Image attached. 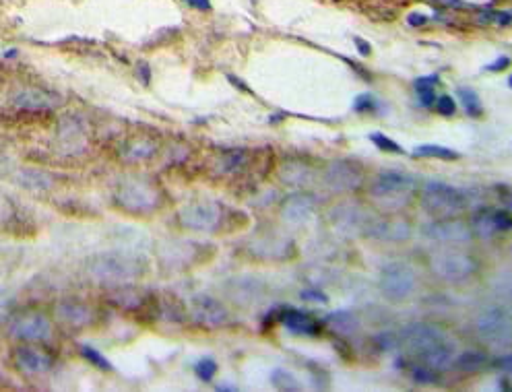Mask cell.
I'll return each instance as SVG.
<instances>
[{
    "label": "cell",
    "mask_w": 512,
    "mask_h": 392,
    "mask_svg": "<svg viewBox=\"0 0 512 392\" xmlns=\"http://www.w3.org/2000/svg\"><path fill=\"white\" fill-rule=\"evenodd\" d=\"M85 273L95 283L110 287H126L145 277L147 260L137 252L108 250L91 256L85 263Z\"/></svg>",
    "instance_id": "cell-1"
},
{
    "label": "cell",
    "mask_w": 512,
    "mask_h": 392,
    "mask_svg": "<svg viewBox=\"0 0 512 392\" xmlns=\"http://www.w3.org/2000/svg\"><path fill=\"white\" fill-rule=\"evenodd\" d=\"M114 203L131 215H151L164 203V192L143 176L124 178L114 192Z\"/></svg>",
    "instance_id": "cell-2"
},
{
    "label": "cell",
    "mask_w": 512,
    "mask_h": 392,
    "mask_svg": "<svg viewBox=\"0 0 512 392\" xmlns=\"http://www.w3.org/2000/svg\"><path fill=\"white\" fill-rule=\"evenodd\" d=\"M420 203L422 209L432 217V219H448V217H461L467 207L469 199L467 194L446 182H426L420 190Z\"/></svg>",
    "instance_id": "cell-3"
},
{
    "label": "cell",
    "mask_w": 512,
    "mask_h": 392,
    "mask_svg": "<svg viewBox=\"0 0 512 392\" xmlns=\"http://www.w3.org/2000/svg\"><path fill=\"white\" fill-rule=\"evenodd\" d=\"M418 192V178L405 172H382L370 184V196L387 211H397Z\"/></svg>",
    "instance_id": "cell-4"
},
{
    "label": "cell",
    "mask_w": 512,
    "mask_h": 392,
    "mask_svg": "<svg viewBox=\"0 0 512 392\" xmlns=\"http://www.w3.org/2000/svg\"><path fill=\"white\" fill-rule=\"evenodd\" d=\"M228 219V211L217 201H192L178 213V221L188 232L215 234Z\"/></svg>",
    "instance_id": "cell-5"
},
{
    "label": "cell",
    "mask_w": 512,
    "mask_h": 392,
    "mask_svg": "<svg viewBox=\"0 0 512 392\" xmlns=\"http://www.w3.org/2000/svg\"><path fill=\"white\" fill-rule=\"evenodd\" d=\"M430 271L448 283H461L479 271L477 258L463 250H442L430 258Z\"/></svg>",
    "instance_id": "cell-6"
},
{
    "label": "cell",
    "mask_w": 512,
    "mask_h": 392,
    "mask_svg": "<svg viewBox=\"0 0 512 392\" xmlns=\"http://www.w3.org/2000/svg\"><path fill=\"white\" fill-rule=\"evenodd\" d=\"M418 287V275L407 263H389L380 269L378 289L387 300L403 302Z\"/></svg>",
    "instance_id": "cell-7"
},
{
    "label": "cell",
    "mask_w": 512,
    "mask_h": 392,
    "mask_svg": "<svg viewBox=\"0 0 512 392\" xmlns=\"http://www.w3.org/2000/svg\"><path fill=\"white\" fill-rule=\"evenodd\" d=\"M475 333L484 343L492 347H508L510 345V316L500 306H492L475 318Z\"/></svg>",
    "instance_id": "cell-8"
},
{
    "label": "cell",
    "mask_w": 512,
    "mask_h": 392,
    "mask_svg": "<svg viewBox=\"0 0 512 392\" xmlns=\"http://www.w3.org/2000/svg\"><path fill=\"white\" fill-rule=\"evenodd\" d=\"M448 339V333L434 322H411L399 333V343L415 357Z\"/></svg>",
    "instance_id": "cell-9"
},
{
    "label": "cell",
    "mask_w": 512,
    "mask_h": 392,
    "mask_svg": "<svg viewBox=\"0 0 512 392\" xmlns=\"http://www.w3.org/2000/svg\"><path fill=\"white\" fill-rule=\"evenodd\" d=\"M411 234H413L411 223L399 215L368 217L362 230V236L378 242H405L411 238Z\"/></svg>",
    "instance_id": "cell-10"
},
{
    "label": "cell",
    "mask_w": 512,
    "mask_h": 392,
    "mask_svg": "<svg viewBox=\"0 0 512 392\" xmlns=\"http://www.w3.org/2000/svg\"><path fill=\"white\" fill-rule=\"evenodd\" d=\"M9 337L25 343H46L52 339V322L40 312H25L11 320Z\"/></svg>",
    "instance_id": "cell-11"
},
{
    "label": "cell",
    "mask_w": 512,
    "mask_h": 392,
    "mask_svg": "<svg viewBox=\"0 0 512 392\" xmlns=\"http://www.w3.org/2000/svg\"><path fill=\"white\" fill-rule=\"evenodd\" d=\"M422 234L438 244H465L473 236L469 223H465L463 217L432 219L422 227Z\"/></svg>",
    "instance_id": "cell-12"
},
{
    "label": "cell",
    "mask_w": 512,
    "mask_h": 392,
    "mask_svg": "<svg viewBox=\"0 0 512 392\" xmlns=\"http://www.w3.org/2000/svg\"><path fill=\"white\" fill-rule=\"evenodd\" d=\"M190 316L203 329H221L230 322V312L213 296H207V293H201V296H195L190 302Z\"/></svg>",
    "instance_id": "cell-13"
},
{
    "label": "cell",
    "mask_w": 512,
    "mask_h": 392,
    "mask_svg": "<svg viewBox=\"0 0 512 392\" xmlns=\"http://www.w3.org/2000/svg\"><path fill=\"white\" fill-rule=\"evenodd\" d=\"M469 227H471L473 236L490 240L498 234H508L512 230V217L506 209L484 207L473 215Z\"/></svg>",
    "instance_id": "cell-14"
},
{
    "label": "cell",
    "mask_w": 512,
    "mask_h": 392,
    "mask_svg": "<svg viewBox=\"0 0 512 392\" xmlns=\"http://www.w3.org/2000/svg\"><path fill=\"white\" fill-rule=\"evenodd\" d=\"M325 184L333 192H354L364 184V172L356 163L337 159L325 170Z\"/></svg>",
    "instance_id": "cell-15"
},
{
    "label": "cell",
    "mask_w": 512,
    "mask_h": 392,
    "mask_svg": "<svg viewBox=\"0 0 512 392\" xmlns=\"http://www.w3.org/2000/svg\"><path fill=\"white\" fill-rule=\"evenodd\" d=\"M316 207H318L316 194L300 190V192L285 196V199L281 201V217H283V221L292 223V225H302V223L310 221V217L316 213Z\"/></svg>",
    "instance_id": "cell-16"
},
{
    "label": "cell",
    "mask_w": 512,
    "mask_h": 392,
    "mask_svg": "<svg viewBox=\"0 0 512 392\" xmlns=\"http://www.w3.org/2000/svg\"><path fill=\"white\" fill-rule=\"evenodd\" d=\"M54 316L62 326H67V329H87V326H91L95 318H98L89 304L73 298L60 300L54 308Z\"/></svg>",
    "instance_id": "cell-17"
},
{
    "label": "cell",
    "mask_w": 512,
    "mask_h": 392,
    "mask_svg": "<svg viewBox=\"0 0 512 392\" xmlns=\"http://www.w3.org/2000/svg\"><path fill=\"white\" fill-rule=\"evenodd\" d=\"M11 104L25 112H50L62 104L56 93H50L40 87H27L13 95Z\"/></svg>",
    "instance_id": "cell-18"
},
{
    "label": "cell",
    "mask_w": 512,
    "mask_h": 392,
    "mask_svg": "<svg viewBox=\"0 0 512 392\" xmlns=\"http://www.w3.org/2000/svg\"><path fill=\"white\" fill-rule=\"evenodd\" d=\"M15 366L27 376H40L54 366V357L40 347L23 345L15 351Z\"/></svg>",
    "instance_id": "cell-19"
},
{
    "label": "cell",
    "mask_w": 512,
    "mask_h": 392,
    "mask_svg": "<svg viewBox=\"0 0 512 392\" xmlns=\"http://www.w3.org/2000/svg\"><path fill=\"white\" fill-rule=\"evenodd\" d=\"M56 139L64 153H81L87 143V126L79 116L62 118L56 130Z\"/></svg>",
    "instance_id": "cell-20"
},
{
    "label": "cell",
    "mask_w": 512,
    "mask_h": 392,
    "mask_svg": "<svg viewBox=\"0 0 512 392\" xmlns=\"http://www.w3.org/2000/svg\"><path fill=\"white\" fill-rule=\"evenodd\" d=\"M279 324L285 331L300 337H316L320 335V331H323V322L316 320L312 314L304 310H294V308H283V312H279Z\"/></svg>",
    "instance_id": "cell-21"
},
{
    "label": "cell",
    "mask_w": 512,
    "mask_h": 392,
    "mask_svg": "<svg viewBox=\"0 0 512 392\" xmlns=\"http://www.w3.org/2000/svg\"><path fill=\"white\" fill-rule=\"evenodd\" d=\"M329 217H331V223L335 230L345 236L347 234H362L364 223L368 219V215L354 205H341Z\"/></svg>",
    "instance_id": "cell-22"
},
{
    "label": "cell",
    "mask_w": 512,
    "mask_h": 392,
    "mask_svg": "<svg viewBox=\"0 0 512 392\" xmlns=\"http://www.w3.org/2000/svg\"><path fill=\"white\" fill-rule=\"evenodd\" d=\"M455 355H457V347H455V343L451 339H448V341H442L440 345L428 349L418 359H420V364H424V366H428V368H432L436 372H442V370L453 366Z\"/></svg>",
    "instance_id": "cell-23"
},
{
    "label": "cell",
    "mask_w": 512,
    "mask_h": 392,
    "mask_svg": "<svg viewBox=\"0 0 512 392\" xmlns=\"http://www.w3.org/2000/svg\"><path fill=\"white\" fill-rule=\"evenodd\" d=\"M279 176H281V180L285 184H290V186H306L312 180L314 172H312L310 166H306L304 161L290 159V161H285L283 166H281Z\"/></svg>",
    "instance_id": "cell-24"
},
{
    "label": "cell",
    "mask_w": 512,
    "mask_h": 392,
    "mask_svg": "<svg viewBox=\"0 0 512 392\" xmlns=\"http://www.w3.org/2000/svg\"><path fill=\"white\" fill-rule=\"evenodd\" d=\"M250 161V151L248 149H228L223 151L217 159V172L221 174H238L244 170Z\"/></svg>",
    "instance_id": "cell-25"
},
{
    "label": "cell",
    "mask_w": 512,
    "mask_h": 392,
    "mask_svg": "<svg viewBox=\"0 0 512 392\" xmlns=\"http://www.w3.org/2000/svg\"><path fill=\"white\" fill-rule=\"evenodd\" d=\"M488 362H490V357H488V353H486V351H479V349H467V351H463V353L455 355V359H453V368H457L459 372H467V374H471V372L484 370V368L488 366Z\"/></svg>",
    "instance_id": "cell-26"
},
{
    "label": "cell",
    "mask_w": 512,
    "mask_h": 392,
    "mask_svg": "<svg viewBox=\"0 0 512 392\" xmlns=\"http://www.w3.org/2000/svg\"><path fill=\"white\" fill-rule=\"evenodd\" d=\"M157 151V145L153 139L149 137H137L133 141H128L122 149V157L131 163H139V161H147L149 157H153Z\"/></svg>",
    "instance_id": "cell-27"
},
{
    "label": "cell",
    "mask_w": 512,
    "mask_h": 392,
    "mask_svg": "<svg viewBox=\"0 0 512 392\" xmlns=\"http://www.w3.org/2000/svg\"><path fill=\"white\" fill-rule=\"evenodd\" d=\"M17 182L19 186L27 188V190H36V192H46L50 188H54V174H48V172H42V170H21L17 174Z\"/></svg>",
    "instance_id": "cell-28"
},
{
    "label": "cell",
    "mask_w": 512,
    "mask_h": 392,
    "mask_svg": "<svg viewBox=\"0 0 512 392\" xmlns=\"http://www.w3.org/2000/svg\"><path fill=\"white\" fill-rule=\"evenodd\" d=\"M440 85V75L432 73V75H424L413 81V91L418 93L420 97V106L422 108H432L436 102V87Z\"/></svg>",
    "instance_id": "cell-29"
},
{
    "label": "cell",
    "mask_w": 512,
    "mask_h": 392,
    "mask_svg": "<svg viewBox=\"0 0 512 392\" xmlns=\"http://www.w3.org/2000/svg\"><path fill=\"white\" fill-rule=\"evenodd\" d=\"M325 324L331 326V329L339 335H351L358 331L360 326V320L356 318L354 312H347V310H337V312H331L327 314L325 318Z\"/></svg>",
    "instance_id": "cell-30"
},
{
    "label": "cell",
    "mask_w": 512,
    "mask_h": 392,
    "mask_svg": "<svg viewBox=\"0 0 512 392\" xmlns=\"http://www.w3.org/2000/svg\"><path fill=\"white\" fill-rule=\"evenodd\" d=\"M457 97H459V102H461V106H463V110L469 118H479L484 114L482 100H479V93L475 89L457 87Z\"/></svg>",
    "instance_id": "cell-31"
},
{
    "label": "cell",
    "mask_w": 512,
    "mask_h": 392,
    "mask_svg": "<svg viewBox=\"0 0 512 392\" xmlns=\"http://www.w3.org/2000/svg\"><path fill=\"white\" fill-rule=\"evenodd\" d=\"M271 382H273V386L277 390H283V392H298V390H302V384L296 378V374L290 372V370H285V368H275L271 372Z\"/></svg>",
    "instance_id": "cell-32"
},
{
    "label": "cell",
    "mask_w": 512,
    "mask_h": 392,
    "mask_svg": "<svg viewBox=\"0 0 512 392\" xmlns=\"http://www.w3.org/2000/svg\"><path fill=\"white\" fill-rule=\"evenodd\" d=\"M413 157H434V159H442V161H455L461 157V153L455 149L442 147V145H420L413 149Z\"/></svg>",
    "instance_id": "cell-33"
},
{
    "label": "cell",
    "mask_w": 512,
    "mask_h": 392,
    "mask_svg": "<svg viewBox=\"0 0 512 392\" xmlns=\"http://www.w3.org/2000/svg\"><path fill=\"white\" fill-rule=\"evenodd\" d=\"M354 112L356 114H382L387 108H382V102L374 93H360L354 100Z\"/></svg>",
    "instance_id": "cell-34"
},
{
    "label": "cell",
    "mask_w": 512,
    "mask_h": 392,
    "mask_svg": "<svg viewBox=\"0 0 512 392\" xmlns=\"http://www.w3.org/2000/svg\"><path fill=\"white\" fill-rule=\"evenodd\" d=\"M228 285L242 289V293L238 291V293H234V296H232L238 304H252L254 298L259 296V287H256V283H252L248 277H244V279H234V281H230Z\"/></svg>",
    "instance_id": "cell-35"
},
{
    "label": "cell",
    "mask_w": 512,
    "mask_h": 392,
    "mask_svg": "<svg viewBox=\"0 0 512 392\" xmlns=\"http://www.w3.org/2000/svg\"><path fill=\"white\" fill-rule=\"evenodd\" d=\"M79 353L87 359L89 364H93L95 368H100V370H104V372H112V370H114L112 364H110V359H108L104 353H100V349H95V347H91V345H81V347H79Z\"/></svg>",
    "instance_id": "cell-36"
},
{
    "label": "cell",
    "mask_w": 512,
    "mask_h": 392,
    "mask_svg": "<svg viewBox=\"0 0 512 392\" xmlns=\"http://www.w3.org/2000/svg\"><path fill=\"white\" fill-rule=\"evenodd\" d=\"M409 376H411V380H413L415 384H422V386H424V384H436V382H438V372L432 370V368H428V366H424V364L411 366Z\"/></svg>",
    "instance_id": "cell-37"
},
{
    "label": "cell",
    "mask_w": 512,
    "mask_h": 392,
    "mask_svg": "<svg viewBox=\"0 0 512 392\" xmlns=\"http://www.w3.org/2000/svg\"><path fill=\"white\" fill-rule=\"evenodd\" d=\"M370 143H372L376 149L384 151V153H397V155H403V153H405V149H403L397 141H393L391 137H387L384 133H372V135H370Z\"/></svg>",
    "instance_id": "cell-38"
},
{
    "label": "cell",
    "mask_w": 512,
    "mask_h": 392,
    "mask_svg": "<svg viewBox=\"0 0 512 392\" xmlns=\"http://www.w3.org/2000/svg\"><path fill=\"white\" fill-rule=\"evenodd\" d=\"M195 374H197V378L201 382H211L215 378V374H217V362H215V359H211V357L199 359L197 366H195Z\"/></svg>",
    "instance_id": "cell-39"
},
{
    "label": "cell",
    "mask_w": 512,
    "mask_h": 392,
    "mask_svg": "<svg viewBox=\"0 0 512 392\" xmlns=\"http://www.w3.org/2000/svg\"><path fill=\"white\" fill-rule=\"evenodd\" d=\"M434 106H436V112H438L440 116H444V118H453V116L457 114V102L453 100L451 95H440V97H436Z\"/></svg>",
    "instance_id": "cell-40"
},
{
    "label": "cell",
    "mask_w": 512,
    "mask_h": 392,
    "mask_svg": "<svg viewBox=\"0 0 512 392\" xmlns=\"http://www.w3.org/2000/svg\"><path fill=\"white\" fill-rule=\"evenodd\" d=\"M13 310V298L7 289H0V322L7 320Z\"/></svg>",
    "instance_id": "cell-41"
},
{
    "label": "cell",
    "mask_w": 512,
    "mask_h": 392,
    "mask_svg": "<svg viewBox=\"0 0 512 392\" xmlns=\"http://www.w3.org/2000/svg\"><path fill=\"white\" fill-rule=\"evenodd\" d=\"M300 298H302L304 302H318V304H327V302H329L327 293H323L320 289H304V291L300 293Z\"/></svg>",
    "instance_id": "cell-42"
},
{
    "label": "cell",
    "mask_w": 512,
    "mask_h": 392,
    "mask_svg": "<svg viewBox=\"0 0 512 392\" xmlns=\"http://www.w3.org/2000/svg\"><path fill=\"white\" fill-rule=\"evenodd\" d=\"M508 67H510V58H508V56H498L492 64H488L486 71H488V73H502V71H506Z\"/></svg>",
    "instance_id": "cell-43"
},
{
    "label": "cell",
    "mask_w": 512,
    "mask_h": 392,
    "mask_svg": "<svg viewBox=\"0 0 512 392\" xmlns=\"http://www.w3.org/2000/svg\"><path fill=\"white\" fill-rule=\"evenodd\" d=\"M430 3L446 7V9H467V5L463 3V0H430Z\"/></svg>",
    "instance_id": "cell-44"
},
{
    "label": "cell",
    "mask_w": 512,
    "mask_h": 392,
    "mask_svg": "<svg viewBox=\"0 0 512 392\" xmlns=\"http://www.w3.org/2000/svg\"><path fill=\"white\" fill-rule=\"evenodd\" d=\"M407 23H409L411 27H424V25L430 23V17H426V15H422V13H411V15L407 17Z\"/></svg>",
    "instance_id": "cell-45"
},
{
    "label": "cell",
    "mask_w": 512,
    "mask_h": 392,
    "mask_svg": "<svg viewBox=\"0 0 512 392\" xmlns=\"http://www.w3.org/2000/svg\"><path fill=\"white\" fill-rule=\"evenodd\" d=\"M494 368H498V370H504V372H510L512 370V355H502V357H496V362H494Z\"/></svg>",
    "instance_id": "cell-46"
},
{
    "label": "cell",
    "mask_w": 512,
    "mask_h": 392,
    "mask_svg": "<svg viewBox=\"0 0 512 392\" xmlns=\"http://www.w3.org/2000/svg\"><path fill=\"white\" fill-rule=\"evenodd\" d=\"M354 44H356V48H358V52H360L362 56H370V54H372V46H370L366 40L356 38V40H354Z\"/></svg>",
    "instance_id": "cell-47"
},
{
    "label": "cell",
    "mask_w": 512,
    "mask_h": 392,
    "mask_svg": "<svg viewBox=\"0 0 512 392\" xmlns=\"http://www.w3.org/2000/svg\"><path fill=\"white\" fill-rule=\"evenodd\" d=\"M186 3L199 11H211V0H186Z\"/></svg>",
    "instance_id": "cell-48"
},
{
    "label": "cell",
    "mask_w": 512,
    "mask_h": 392,
    "mask_svg": "<svg viewBox=\"0 0 512 392\" xmlns=\"http://www.w3.org/2000/svg\"><path fill=\"white\" fill-rule=\"evenodd\" d=\"M139 77H141V81H143L145 85H149V81H151V71H149L147 64H141V69H139Z\"/></svg>",
    "instance_id": "cell-49"
},
{
    "label": "cell",
    "mask_w": 512,
    "mask_h": 392,
    "mask_svg": "<svg viewBox=\"0 0 512 392\" xmlns=\"http://www.w3.org/2000/svg\"><path fill=\"white\" fill-rule=\"evenodd\" d=\"M500 390H510V384H508V376H504V378L500 380Z\"/></svg>",
    "instance_id": "cell-50"
},
{
    "label": "cell",
    "mask_w": 512,
    "mask_h": 392,
    "mask_svg": "<svg viewBox=\"0 0 512 392\" xmlns=\"http://www.w3.org/2000/svg\"><path fill=\"white\" fill-rule=\"evenodd\" d=\"M215 390H238L236 386H215Z\"/></svg>",
    "instance_id": "cell-51"
}]
</instances>
